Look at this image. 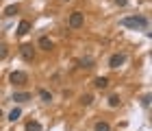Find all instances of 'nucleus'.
I'll use <instances>...</instances> for the list:
<instances>
[{
	"mask_svg": "<svg viewBox=\"0 0 152 131\" xmlns=\"http://www.w3.org/2000/svg\"><path fill=\"white\" fill-rule=\"evenodd\" d=\"M26 131H41V125L37 120H31V122H26Z\"/></svg>",
	"mask_w": 152,
	"mask_h": 131,
	"instance_id": "10",
	"label": "nucleus"
},
{
	"mask_svg": "<svg viewBox=\"0 0 152 131\" xmlns=\"http://www.w3.org/2000/svg\"><path fill=\"white\" fill-rule=\"evenodd\" d=\"M20 116H22V109H18V107H15V109H13V112L9 114V120H13V122H15V120L20 118Z\"/></svg>",
	"mask_w": 152,
	"mask_h": 131,
	"instance_id": "14",
	"label": "nucleus"
},
{
	"mask_svg": "<svg viewBox=\"0 0 152 131\" xmlns=\"http://www.w3.org/2000/svg\"><path fill=\"white\" fill-rule=\"evenodd\" d=\"M109 105H111V107H117V105H120V96H111V98H109Z\"/></svg>",
	"mask_w": 152,
	"mask_h": 131,
	"instance_id": "16",
	"label": "nucleus"
},
{
	"mask_svg": "<svg viewBox=\"0 0 152 131\" xmlns=\"http://www.w3.org/2000/svg\"><path fill=\"white\" fill-rule=\"evenodd\" d=\"M39 96H41V101H46V103L52 101V94L48 92V90H39Z\"/></svg>",
	"mask_w": 152,
	"mask_h": 131,
	"instance_id": "13",
	"label": "nucleus"
},
{
	"mask_svg": "<svg viewBox=\"0 0 152 131\" xmlns=\"http://www.w3.org/2000/svg\"><path fill=\"white\" fill-rule=\"evenodd\" d=\"M0 116H2V112H0Z\"/></svg>",
	"mask_w": 152,
	"mask_h": 131,
	"instance_id": "22",
	"label": "nucleus"
},
{
	"mask_svg": "<svg viewBox=\"0 0 152 131\" xmlns=\"http://www.w3.org/2000/svg\"><path fill=\"white\" fill-rule=\"evenodd\" d=\"M18 11H20V7H18V4H9V7L4 9V16H15Z\"/></svg>",
	"mask_w": 152,
	"mask_h": 131,
	"instance_id": "12",
	"label": "nucleus"
},
{
	"mask_svg": "<svg viewBox=\"0 0 152 131\" xmlns=\"http://www.w3.org/2000/svg\"><path fill=\"white\" fill-rule=\"evenodd\" d=\"M7 53H9V50H7V46H4V44H0V59H4V57H7Z\"/></svg>",
	"mask_w": 152,
	"mask_h": 131,
	"instance_id": "17",
	"label": "nucleus"
},
{
	"mask_svg": "<svg viewBox=\"0 0 152 131\" xmlns=\"http://www.w3.org/2000/svg\"><path fill=\"white\" fill-rule=\"evenodd\" d=\"M91 64H94L91 59H83V61H80V66H83V68H91Z\"/></svg>",
	"mask_w": 152,
	"mask_h": 131,
	"instance_id": "18",
	"label": "nucleus"
},
{
	"mask_svg": "<svg viewBox=\"0 0 152 131\" xmlns=\"http://www.w3.org/2000/svg\"><path fill=\"white\" fill-rule=\"evenodd\" d=\"M96 131H111V125H109V122H96V127H94Z\"/></svg>",
	"mask_w": 152,
	"mask_h": 131,
	"instance_id": "11",
	"label": "nucleus"
},
{
	"mask_svg": "<svg viewBox=\"0 0 152 131\" xmlns=\"http://www.w3.org/2000/svg\"><path fill=\"white\" fill-rule=\"evenodd\" d=\"M9 81H11L13 85H24L26 81H28V74L22 72V70H15V72H11V74H9Z\"/></svg>",
	"mask_w": 152,
	"mask_h": 131,
	"instance_id": "3",
	"label": "nucleus"
},
{
	"mask_svg": "<svg viewBox=\"0 0 152 131\" xmlns=\"http://www.w3.org/2000/svg\"><path fill=\"white\" fill-rule=\"evenodd\" d=\"M13 101L15 103H26V101H31V94L28 92H15L13 94Z\"/></svg>",
	"mask_w": 152,
	"mask_h": 131,
	"instance_id": "7",
	"label": "nucleus"
},
{
	"mask_svg": "<svg viewBox=\"0 0 152 131\" xmlns=\"http://www.w3.org/2000/svg\"><path fill=\"white\" fill-rule=\"evenodd\" d=\"M20 55H22L24 61H33L35 59V48L31 44H24V46H20Z\"/></svg>",
	"mask_w": 152,
	"mask_h": 131,
	"instance_id": "4",
	"label": "nucleus"
},
{
	"mask_svg": "<svg viewBox=\"0 0 152 131\" xmlns=\"http://www.w3.org/2000/svg\"><path fill=\"white\" fill-rule=\"evenodd\" d=\"M141 103H143V107H148V105H150V96H143Z\"/></svg>",
	"mask_w": 152,
	"mask_h": 131,
	"instance_id": "19",
	"label": "nucleus"
},
{
	"mask_svg": "<svg viewBox=\"0 0 152 131\" xmlns=\"http://www.w3.org/2000/svg\"><path fill=\"white\" fill-rule=\"evenodd\" d=\"M115 2L120 4V7H126V0H115Z\"/></svg>",
	"mask_w": 152,
	"mask_h": 131,
	"instance_id": "20",
	"label": "nucleus"
},
{
	"mask_svg": "<svg viewBox=\"0 0 152 131\" xmlns=\"http://www.w3.org/2000/svg\"><path fill=\"white\" fill-rule=\"evenodd\" d=\"M39 48H41V50H50V48H52V42H50V37H39Z\"/></svg>",
	"mask_w": 152,
	"mask_h": 131,
	"instance_id": "8",
	"label": "nucleus"
},
{
	"mask_svg": "<svg viewBox=\"0 0 152 131\" xmlns=\"http://www.w3.org/2000/svg\"><path fill=\"white\" fill-rule=\"evenodd\" d=\"M28 31H31V22L28 20H22V22L18 24V35H26Z\"/></svg>",
	"mask_w": 152,
	"mask_h": 131,
	"instance_id": "6",
	"label": "nucleus"
},
{
	"mask_svg": "<svg viewBox=\"0 0 152 131\" xmlns=\"http://www.w3.org/2000/svg\"><path fill=\"white\" fill-rule=\"evenodd\" d=\"M94 85L98 87V90H104V87L109 85V79H107V77H98V79L94 81Z\"/></svg>",
	"mask_w": 152,
	"mask_h": 131,
	"instance_id": "9",
	"label": "nucleus"
},
{
	"mask_svg": "<svg viewBox=\"0 0 152 131\" xmlns=\"http://www.w3.org/2000/svg\"><path fill=\"white\" fill-rule=\"evenodd\" d=\"M63 2H67V0H63Z\"/></svg>",
	"mask_w": 152,
	"mask_h": 131,
	"instance_id": "21",
	"label": "nucleus"
},
{
	"mask_svg": "<svg viewBox=\"0 0 152 131\" xmlns=\"http://www.w3.org/2000/svg\"><path fill=\"white\" fill-rule=\"evenodd\" d=\"M120 24L126 26V29H148V18H143V16H128V18H122Z\"/></svg>",
	"mask_w": 152,
	"mask_h": 131,
	"instance_id": "1",
	"label": "nucleus"
},
{
	"mask_svg": "<svg viewBox=\"0 0 152 131\" xmlns=\"http://www.w3.org/2000/svg\"><path fill=\"white\" fill-rule=\"evenodd\" d=\"M124 61H126V55H122V53H115V55H111V59H109V68H120Z\"/></svg>",
	"mask_w": 152,
	"mask_h": 131,
	"instance_id": "5",
	"label": "nucleus"
},
{
	"mask_svg": "<svg viewBox=\"0 0 152 131\" xmlns=\"http://www.w3.org/2000/svg\"><path fill=\"white\" fill-rule=\"evenodd\" d=\"M67 24H70V29H80V26L85 24V16H83L80 11H72V13H70V20H67Z\"/></svg>",
	"mask_w": 152,
	"mask_h": 131,
	"instance_id": "2",
	"label": "nucleus"
},
{
	"mask_svg": "<svg viewBox=\"0 0 152 131\" xmlns=\"http://www.w3.org/2000/svg\"><path fill=\"white\" fill-rule=\"evenodd\" d=\"M91 101H94V96H91V94H85V96L80 98V103H83V105H91Z\"/></svg>",
	"mask_w": 152,
	"mask_h": 131,
	"instance_id": "15",
	"label": "nucleus"
}]
</instances>
